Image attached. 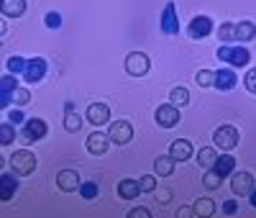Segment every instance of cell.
Returning <instances> with one entry per match:
<instances>
[{"mask_svg": "<svg viewBox=\"0 0 256 218\" xmlns=\"http://www.w3.org/2000/svg\"><path fill=\"white\" fill-rule=\"evenodd\" d=\"M10 169L18 174V177H26V174H31L36 169V157L31 154L28 149H20V151H16V154L10 157Z\"/></svg>", "mask_w": 256, "mask_h": 218, "instance_id": "1", "label": "cell"}, {"mask_svg": "<svg viewBox=\"0 0 256 218\" xmlns=\"http://www.w3.org/2000/svg\"><path fill=\"white\" fill-rule=\"evenodd\" d=\"M218 59L226 62V64H233V67H244V64H248L251 54L244 47H228V44H226V47L218 49Z\"/></svg>", "mask_w": 256, "mask_h": 218, "instance_id": "2", "label": "cell"}, {"mask_svg": "<svg viewBox=\"0 0 256 218\" xmlns=\"http://www.w3.org/2000/svg\"><path fill=\"white\" fill-rule=\"evenodd\" d=\"M216 146H220V151H230L238 146V128L236 126H220L216 134H212Z\"/></svg>", "mask_w": 256, "mask_h": 218, "instance_id": "3", "label": "cell"}, {"mask_svg": "<svg viewBox=\"0 0 256 218\" xmlns=\"http://www.w3.org/2000/svg\"><path fill=\"white\" fill-rule=\"evenodd\" d=\"M148 67H152V62H148V57L144 52H131L126 57V72L131 77H144L148 72Z\"/></svg>", "mask_w": 256, "mask_h": 218, "instance_id": "4", "label": "cell"}, {"mask_svg": "<svg viewBox=\"0 0 256 218\" xmlns=\"http://www.w3.org/2000/svg\"><path fill=\"white\" fill-rule=\"evenodd\" d=\"M46 121H41V118H28L26 121V126H24V131H20V141L24 144H31V141H36V139H44L46 136Z\"/></svg>", "mask_w": 256, "mask_h": 218, "instance_id": "5", "label": "cell"}, {"mask_svg": "<svg viewBox=\"0 0 256 218\" xmlns=\"http://www.w3.org/2000/svg\"><path fill=\"white\" fill-rule=\"evenodd\" d=\"M108 136L113 144H128L134 139V126L128 121H113V126L108 128Z\"/></svg>", "mask_w": 256, "mask_h": 218, "instance_id": "6", "label": "cell"}, {"mask_svg": "<svg viewBox=\"0 0 256 218\" xmlns=\"http://www.w3.org/2000/svg\"><path fill=\"white\" fill-rule=\"evenodd\" d=\"M159 26H162V31H164L166 36L180 34V21H177V8H174V3H166V6H164V13H162Z\"/></svg>", "mask_w": 256, "mask_h": 218, "instance_id": "7", "label": "cell"}, {"mask_svg": "<svg viewBox=\"0 0 256 218\" xmlns=\"http://www.w3.org/2000/svg\"><path fill=\"white\" fill-rule=\"evenodd\" d=\"M156 123L162 128H172L180 123V108L174 103H169V105H159L156 108Z\"/></svg>", "mask_w": 256, "mask_h": 218, "instance_id": "8", "label": "cell"}, {"mask_svg": "<svg viewBox=\"0 0 256 218\" xmlns=\"http://www.w3.org/2000/svg\"><path fill=\"white\" fill-rule=\"evenodd\" d=\"M230 190L236 192V195H241V198H248L251 190H254V177H251L248 172H236L230 177Z\"/></svg>", "mask_w": 256, "mask_h": 218, "instance_id": "9", "label": "cell"}, {"mask_svg": "<svg viewBox=\"0 0 256 218\" xmlns=\"http://www.w3.org/2000/svg\"><path fill=\"white\" fill-rule=\"evenodd\" d=\"M210 31H212V21H210L208 16L192 18V24L187 26V36H190V39H205Z\"/></svg>", "mask_w": 256, "mask_h": 218, "instance_id": "10", "label": "cell"}, {"mask_svg": "<svg viewBox=\"0 0 256 218\" xmlns=\"http://www.w3.org/2000/svg\"><path fill=\"white\" fill-rule=\"evenodd\" d=\"M56 185H59V190H64V192H74V190H80V174L74 172V169H62L59 174H56Z\"/></svg>", "mask_w": 256, "mask_h": 218, "instance_id": "11", "label": "cell"}, {"mask_svg": "<svg viewBox=\"0 0 256 218\" xmlns=\"http://www.w3.org/2000/svg\"><path fill=\"white\" fill-rule=\"evenodd\" d=\"M88 121H90L92 126L108 123V121H110V108L105 105V103H92V105H88Z\"/></svg>", "mask_w": 256, "mask_h": 218, "instance_id": "12", "label": "cell"}, {"mask_svg": "<svg viewBox=\"0 0 256 218\" xmlns=\"http://www.w3.org/2000/svg\"><path fill=\"white\" fill-rule=\"evenodd\" d=\"M44 75H46V59H41V57L28 59V64H26V72H24L26 82H38Z\"/></svg>", "mask_w": 256, "mask_h": 218, "instance_id": "13", "label": "cell"}, {"mask_svg": "<svg viewBox=\"0 0 256 218\" xmlns=\"http://www.w3.org/2000/svg\"><path fill=\"white\" fill-rule=\"evenodd\" d=\"M108 141H110V136H105V134H100V131H95V134L88 136V151L100 157V154L108 151Z\"/></svg>", "mask_w": 256, "mask_h": 218, "instance_id": "14", "label": "cell"}, {"mask_svg": "<svg viewBox=\"0 0 256 218\" xmlns=\"http://www.w3.org/2000/svg\"><path fill=\"white\" fill-rule=\"evenodd\" d=\"M169 154L174 157V162H184V159L192 157V144L187 139H177V141H172V146H169Z\"/></svg>", "mask_w": 256, "mask_h": 218, "instance_id": "15", "label": "cell"}, {"mask_svg": "<svg viewBox=\"0 0 256 218\" xmlns=\"http://www.w3.org/2000/svg\"><path fill=\"white\" fill-rule=\"evenodd\" d=\"M238 85V77L233 70H218L216 72V87L218 90H233Z\"/></svg>", "mask_w": 256, "mask_h": 218, "instance_id": "16", "label": "cell"}, {"mask_svg": "<svg viewBox=\"0 0 256 218\" xmlns=\"http://www.w3.org/2000/svg\"><path fill=\"white\" fill-rule=\"evenodd\" d=\"M138 192H144V190H141V182H136V180H120L118 182V195H120L123 200L138 198Z\"/></svg>", "mask_w": 256, "mask_h": 218, "instance_id": "17", "label": "cell"}, {"mask_svg": "<svg viewBox=\"0 0 256 218\" xmlns=\"http://www.w3.org/2000/svg\"><path fill=\"white\" fill-rule=\"evenodd\" d=\"M26 13V0H3V16L18 18Z\"/></svg>", "mask_w": 256, "mask_h": 218, "instance_id": "18", "label": "cell"}, {"mask_svg": "<svg viewBox=\"0 0 256 218\" xmlns=\"http://www.w3.org/2000/svg\"><path fill=\"white\" fill-rule=\"evenodd\" d=\"M64 128H67L70 134H77V131L82 128V118L74 113L72 103H67V113H64Z\"/></svg>", "mask_w": 256, "mask_h": 218, "instance_id": "19", "label": "cell"}, {"mask_svg": "<svg viewBox=\"0 0 256 218\" xmlns=\"http://www.w3.org/2000/svg\"><path fill=\"white\" fill-rule=\"evenodd\" d=\"M154 172L162 174V177H169V174L174 172V157L169 154V157H156L154 159Z\"/></svg>", "mask_w": 256, "mask_h": 218, "instance_id": "20", "label": "cell"}, {"mask_svg": "<svg viewBox=\"0 0 256 218\" xmlns=\"http://www.w3.org/2000/svg\"><path fill=\"white\" fill-rule=\"evenodd\" d=\"M233 167H236V159H233L230 154H223V157H218V162L212 164V169H216L220 177H228V174L233 172Z\"/></svg>", "mask_w": 256, "mask_h": 218, "instance_id": "21", "label": "cell"}, {"mask_svg": "<svg viewBox=\"0 0 256 218\" xmlns=\"http://www.w3.org/2000/svg\"><path fill=\"white\" fill-rule=\"evenodd\" d=\"M0 85H3V98H0V103H3V108L10 103V98H13V93H16V77L13 75H6L3 80H0Z\"/></svg>", "mask_w": 256, "mask_h": 218, "instance_id": "22", "label": "cell"}, {"mask_svg": "<svg viewBox=\"0 0 256 218\" xmlns=\"http://www.w3.org/2000/svg\"><path fill=\"white\" fill-rule=\"evenodd\" d=\"M256 36V26L251 24V21H241V24H236V41H251Z\"/></svg>", "mask_w": 256, "mask_h": 218, "instance_id": "23", "label": "cell"}, {"mask_svg": "<svg viewBox=\"0 0 256 218\" xmlns=\"http://www.w3.org/2000/svg\"><path fill=\"white\" fill-rule=\"evenodd\" d=\"M192 210H195V215H202V218H208V215H212V213H216V203H212L210 198H200L195 205H192Z\"/></svg>", "mask_w": 256, "mask_h": 218, "instance_id": "24", "label": "cell"}, {"mask_svg": "<svg viewBox=\"0 0 256 218\" xmlns=\"http://www.w3.org/2000/svg\"><path fill=\"white\" fill-rule=\"evenodd\" d=\"M16 187H18V182H16V172H13V174H3V192H0V198H3V200H10Z\"/></svg>", "mask_w": 256, "mask_h": 218, "instance_id": "25", "label": "cell"}, {"mask_svg": "<svg viewBox=\"0 0 256 218\" xmlns=\"http://www.w3.org/2000/svg\"><path fill=\"white\" fill-rule=\"evenodd\" d=\"M216 162H218V151L216 149H202L198 154V164L200 167H212Z\"/></svg>", "mask_w": 256, "mask_h": 218, "instance_id": "26", "label": "cell"}, {"mask_svg": "<svg viewBox=\"0 0 256 218\" xmlns=\"http://www.w3.org/2000/svg\"><path fill=\"white\" fill-rule=\"evenodd\" d=\"M220 182H223V177L216 172V169H208L205 172V177H202V185L208 187V190H218L220 187Z\"/></svg>", "mask_w": 256, "mask_h": 218, "instance_id": "27", "label": "cell"}, {"mask_svg": "<svg viewBox=\"0 0 256 218\" xmlns=\"http://www.w3.org/2000/svg\"><path fill=\"white\" fill-rule=\"evenodd\" d=\"M13 139H16V131H13V123L8 121V123L0 126V144L8 146V144H13Z\"/></svg>", "mask_w": 256, "mask_h": 218, "instance_id": "28", "label": "cell"}, {"mask_svg": "<svg viewBox=\"0 0 256 218\" xmlns=\"http://www.w3.org/2000/svg\"><path fill=\"white\" fill-rule=\"evenodd\" d=\"M169 100H172L174 105H187L190 103V93L184 90V87H174V90L169 93Z\"/></svg>", "mask_w": 256, "mask_h": 218, "instance_id": "29", "label": "cell"}, {"mask_svg": "<svg viewBox=\"0 0 256 218\" xmlns=\"http://www.w3.org/2000/svg\"><path fill=\"white\" fill-rule=\"evenodd\" d=\"M98 192H100V187H98L95 182H82V185H80V195H82L84 200L98 198Z\"/></svg>", "mask_w": 256, "mask_h": 218, "instance_id": "30", "label": "cell"}, {"mask_svg": "<svg viewBox=\"0 0 256 218\" xmlns=\"http://www.w3.org/2000/svg\"><path fill=\"white\" fill-rule=\"evenodd\" d=\"M198 85H200V87H216V72L200 70V72H198Z\"/></svg>", "mask_w": 256, "mask_h": 218, "instance_id": "31", "label": "cell"}, {"mask_svg": "<svg viewBox=\"0 0 256 218\" xmlns=\"http://www.w3.org/2000/svg\"><path fill=\"white\" fill-rule=\"evenodd\" d=\"M26 59H20V57H10L8 59V72L10 75H18V72H26Z\"/></svg>", "mask_w": 256, "mask_h": 218, "instance_id": "32", "label": "cell"}, {"mask_svg": "<svg viewBox=\"0 0 256 218\" xmlns=\"http://www.w3.org/2000/svg\"><path fill=\"white\" fill-rule=\"evenodd\" d=\"M218 39L220 41H236V24H223L218 31Z\"/></svg>", "mask_w": 256, "mask_h": 218, "instance_id": "33", "label": "cell"}, {"mask_svg": "<svg viewBox=\"0 0 256 218\" xmlns=\"http://www.w3.org/2000/svg\"><path fill=\"white\" fill-rule=\"evenodd\" d=\"M13 100H16L18 105H26V103L31 100V93L26 90V87H16V93H13Z\"/></svg>", "mask_w": 256, "mask_h": 218, "instance_id": "34", "label": "cell"}, {"mask_svg": "<svg viewBox=\"0 0 256 218\" xmlns=\"http://www.w3.org/2000/svg\"><path fill=\"white\" fill-rule=\"evenodd\" d=\"M244 85H246V90H248V93H254V95H256V67L246 72V77H244Z\"/></svg>", "mask_w": 256, "mask_h": 218, "instance_id": "35", "label": "cell"}, {"mask_svg": "<svg viewBox=\"0 0 256 218\" xmlns=\"http://www.w3.org/2000/svg\"><path fill=\"white\" fill-rule=\"evenodd\" d=\"M138 182H141V190H144V192H154V190H156V180H154V174H146V177H141Z\"/></svg>", "mask_w": 256, "mask_h": 218, "instance_id": "36", "label": "cell"}, {"mask_svg": "<svg viewBox=\"0 0 256 218\" xmlns=\"http://www.w3.org/2000/svg\"><path fill=\"white\" fill-rule=\"evenodd\" d=\"M44 24H46L49 29H59V26H62V16L52 11V13H46V18H44Z\"/></svg>", "mask_w": 256, "mask_h": 218, "instance_id": "37", "label": "cell"}, {"mask_svg": "<svg viewBox=\"0 0 256 218\" xmlns=\"http://www.w3.org/2000/svg\"><path fill=\"white\" fill-rule=\"evenodd\" d=\"M169 198H172V192H169V190H164V187L156 190V200L159 203H169Z\"/></svg>", "mask_w": 256, "mask_h": 218, "instance_id": "38", "label": "cell"}, {"mask_svg": "<svg viewBox=\"0 0 256 218\" xmlns=\"http://www.w3.org/2000/svg\"><path fill=\"white\" fill-rule=\"evenodd\" d=\"M148 215H152V213H148L146 208H136V210L128 213V218H148Z\"/></svg>", "mask_w": 256, "mask_h": 218, "instance_id": "39", "label": "cell"}, {"mask_svg": "<svg viewBox=\"0 0 256 218\" xmlns=\"http://www.w3.org/2000/svg\"><path fill=\"white\" fill-rule=\"evenodd\" d=\"M8 121L10 123H24V113H20V111H10L8 113Z\"/></svg>", "mask_w": 256, "mask_h": 218, "instance_id": "40", "label": "cell"}, {"mask_svg": "<svg viewBox=\"0 0 256 218\" xmlns=\"http://www.w3.org/2000/svg\"><path fill=\"white\" fill-rule=\"evenodd\" d=\"M223 213H226V215H233V213H236V203L226 200V203H223Z\"/></svg>", "mask_w": 256, "mask_h": 218, "instance_id": "41", "label": "cell"}, {"mask_svg": "<svg viewBox=\"0 0 256 218\" xmlns=\"http://www.w3.org/2000/svg\"><path fill=\"white\" fill-rule=\"evenodd\" d=\"M187 215H195V210H190V208H180L177 210V218H187Z\"/></svg>", "mask_w": 256, "mask_h": 218, "instance_id": "42", "label": "cell"}, {"mask_svg": "<svg viewBox=\"0 0 256 218\" xmlns=\"http://www.w3.org/2000/svg\"><path fill=\"white\" fill-rule=\"evenodd\" d=\"M248 200H251V208H256V187L251 190V195H248Z\"/></svg>", "mask_w": 256, "mask_h": 218, "instance_id": "43", "label": "cell"}]
</instances>
